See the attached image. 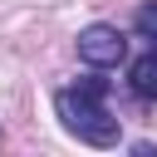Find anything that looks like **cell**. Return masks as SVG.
Returning <instances> with one entry per match:
<instances>
[{"instance_id": "7a4b0ae2", "label": "cell", "mask_w": 157, "mask_h": 157, "mask_svg": "<svg viewBox=\"0 0 157 157\" xmlns=\"http://www.w3.org/2000/svg\"><path fill=\"white\" fill-rule=\"evenodd\" d=\"M78 59L88 64V69H118V64H128V34L118 29V25H83L78 29Z\"/></svg>"}, {"instance_id": "6da1fadb", "label": "cell", "mask_w": 157, "mask_h": 157, "mask_svg": "<svg viewBox=\"0 0 157 157\" xmlns=\"http://www.w3.org/2000/svg\"><path fill=\"white\" fill-rule=\"evenodd\" d=\"M54 113H59L64 132H74L88 147H118V137H123V123L108 108V78H98V74L59 88L54 93Z\"/></svg>"}, {"instance_id": "277c9868", "label": "cell", "mask_w": 157, "mask_h": 157, "mask_svg": "<svg viewBox=\"0 0 157 157\" xmlns=\"http://www.w3.org/2000/svg\"><path fill=\"white\" fill-rule=\"evenodd\" d=\"M132 29L147 39V49H157V5H142V10L132 15Z\"/></svg>"}, {"instance_id": "3957f363", "label": "cell", "mask_w": 157, "mask_h": 157, "mask_svg": "<svg viewBox=\"0 0 157 157\" xmlns=\"http://www.w3.org/2000/svg\"><path fill=\"white\" fill-rule=\"evenodd\" d=\"M128 93L137 103H157V49H147L128 64Z\"/></svg>"}]
</instances>
